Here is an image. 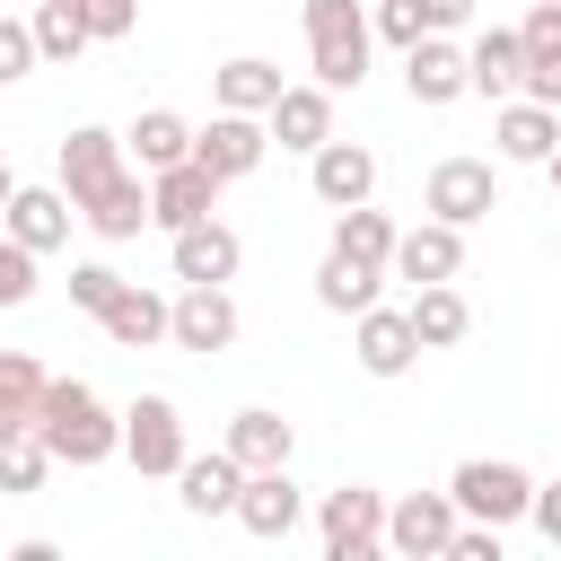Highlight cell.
I'll return each mask as SVG.
<instances>
[{"mask_svg":"<svg viewBox=\"0 0 561 561\" xmlns=\"http://www.w3.org/2000/svg\"><path fill=\"white\" fill-rule=\"evenodd\" d=\"M35 438L53 465H105V456H123V412H105V394L88 377H44Z\"/></svg>","mask_w":561,"mask_h":561,"instance_id":"cell-1","label":"cell"},{"mask_svg":"<svg viewBox=\"0 0 561 561\" xmlns=\"http://www.w3.org/2000/svg\"><path fill=\"white\" fill-rule=\"evenodd\" d=\"M307 18V70H316V88H359L368 79V53H377V26H368V9L359 0H307L298 9Z\"/></svg>","mask_w":561,"mask_h":561,"instance_id":"cell-2","label":"cell"},{"mask_svg":"<svg viewBox=\"0 0 561 561\" xmlns=\"http://www.w3.org/2000/svg\"><path fill=\"white\" fill-rule=\"evenodd\" d=\"M447 500H456V517H482V526H517L526 517V500H535V473L526 465H508V456H465L456 473H447Z\"/></svg>","mask_w":561,"mask_h":561,"instance_id":"cell-3","label":"cell"},{"mask_svg":"<svg viewBox=\"0 0 561 561\" xmlns=\"http://www.w3.org/2000/svg\"><path fill=\"white\" fill-rule=\"evenodd\" d=\"M316 543H324V561H377L386 552V491H368V482L324 491L316 500Z\"/></svg>","mask_w":561,"mask_h":561,"instance_id":"cell-4","label":"cell"},{"mask_svg":"<svg viewBox=\"0 0 561 561\" xmlns=\"http://www.w3.org/2000/svg\"><path fill=\"white\" fill-rule=\"evenodd\" d=\"M123 456H131L149 482H175V465L193 456V447H184L175 394H131V403H123Z\"/></svg>","mask_w":561,"mask_h":561,"instance_id":"cell-5","label":"cell"},{"mask_svg":"<svg viewBox=\"0 0 561 561\" xmlns=\"http://www.w3.org/2000/svg\"><path fill=\"white\" fill-rule=\"evenodd\" d=\"M421 210L447 219V228L491 219V210H500V175H491V158H438V167L421 175Z\"/></svg>","mask_w":561,"mask_h":561,"instance_id":"cell-6","label":"cell"},{"mask_svg":"<svg viewBox=\"0 0 561 561\" xmlns=\"http://www.w3.org/2000/svg\"><path fill=\"white\" fill-rule=\"evenodd\" d=\"M167 342H175V351H228V342H237V298H228V280H184V289L167 298Z\"/></svg>","mask_w":561,"mask_h":561,"instance_id":"cell-7","label":"cell"},{"mask_svg":"<svg viewBox=\"0 0 561 561\" xmlns=\"http://www.w3.org/2000/svg\"><path fill=\"white\" fill-rule=\"evenodd\" d=\"M307 184H316V202H324V210L377 202V149L333 131V140H316V149H307Z\"/></svg>","mask_w":561,"mask_h":561,"instance_id":"cell-8","label":"cell"},{"mask_svg":"<svg viewBox=\"0 0 561 561\" xmlns=\"http://www.w3.org/2000/svg\"><path fill=\"white\" fill-rule=\"evenodd\" d=\"M447 535H456V500H447V491H403V500H386V552H403V561H447Z\"/></svg>","mask_w":561,"mask_h":561,"instance_id":"cell-9","label":"cell"},{"mask_svg":"<svg viewBox=\"0 0 561 561\" xmlns=\"http://www.w3.org/2000/svg\"><path fill=\"white\" fill-rule=\"evenodd\" d=\"M263 149H272V131H263V114H210L202 131H193V158L219 175V184H237V175H254L263 167Z\"/></svg>","mask_w":561,"mask_h":561,"instance_id":"cell-10","label":"cell"},{"mask_svg":"<svg viewBox=\"0 0 561 561\" xmlns=\"http://www.w3.org/2000/svg\"><path fill=\"white\" fill-rule=\"evenodd\" d=\"M219 210V175L202 167V158H175V167H158L149 175V228H193V219H210Z\"/></svg>","mask_w":561,"mask_h":561,"instance_id":"cell-11","label":"cell"},{"mask_svg":"<svg viewBox=\"0 0 561 561\" xmlns=\"http://www.w3.org/2000/svg\"><path fill=\"white\" fill-rule=\"evenodd\" d=\"M70 219H79V202H70L61 184H18L9 210H0V228H9L26 254H61V245H70Z\"/></svg>","mask_w":561,"mask_h":561,"instance_id":"cell-12","label":"cell"},{"mask_svg":"<svg viewBox=\"0 0 561 561\" xmlns=\"http://www.w3.org/2000/svg\"><path fill=\"white\" fill-rule=\"evenodd\" d=\"M245 535H263V543H280L298 517H307V491L289 482V465H263V473H245L237 482V508H228Z\"/></svg>","mask_w":561,"mask_h":561,"instance_id":"cell-13","label":"cell"},{"mask_svg":"<svg viewBox=\"0 0 561 561\" xmlns=\"http://www.w3.org/2000/svg\"><path fill=\"white\" fill-rule=\"evenodd\" d=\"M386 272L394 280H456L465 272V228H447V219H421V228H394V254H386Z\"/></svg>","mask_w":561,"mask_h":561,"instance_id":"cell-14","label":"cell"},{"mask_svg":"<svg viewBox=\"0 0 561 561\" xmlns=\"http://www.w3.org/2000/svg\"><path fill=\"white\" fill-rule=\"evenodd\" d=\"M491 140H500V158H508V167H543V158H552V140H561V105L500 96V114H491Z\"/></svg>","mask_w":561,"mask_h":561,"instance_id":"cell-15","label":"cell"},{"mask_svg":"<svg viewBox=\"0 0 561 561\" xmlns=\"http://www.w3.org/2000/svg\"><path fill=\"white\" fill-rule=\"evenodd\" d=\"M465 88L491 96V105L526 88V44H517V26H482V35L465 44Z\"/></svg>","mask_w":561,"mask_h":561,"instance_id":"cell-16","label":"cell"},{"mask_svg":"<svg viewBox=\"0 0 561 561\" xmlns=\"http://www.w3.org/2000/svg\"><path fill=\"white\" fill-rule=\"evenodd\" d=\"M131 158H123V131H105V123H70V140H61V193L70 202H88L105 175H123Z\"/></svg>","mask_w":561,"mask_h":561,"instance_id":"cell-17","label":"cell"},{"mask_svg":"<svg viewBox=\"0 0 561 561\" xmlns=\"http://www.w3.org/2000/svg\"><path fill=\"white\" fill-rule=\"evenodd\" d=\"M79 219L105 237V245H123V237H140L149 228V175L140 167H123V175H105L88 202H79Z\"/></svg>","mask_w":561,"mask_h":561,"instance_id":"cell-18","label":"cell"},{"mask_svg":"<svg viewBox=\"0 0 561 561\" xmlns=\"http://www.w3.org/2000/svg\"><path fill=\"white\" fill-rule=\"evenodd\" d=\"M167 263H175V280H237L245 245H237V228L193 219V228H175V237H167Z\"/></svg>","mask_w":561,"mask_h":561,"instance_id":"cell-19","label":"cell"},{"mask_svg":"<svg viewBox=\"0 0 561 561\" xmlns=\"http://www.w3.org/2000/svg\"><path fill=\"white\" fill-rule=\"evenodd\" d=\"M351 324H359V333H351V351H359V368H368V377H403V368L421 359V342H412V316H403V307H359Z\"/></svg>","mask_w":561,"mask_h":561,"instance_id":"cell-20","label":"cell"},{"mask_svg":"<svg viewBox=\"0 0 561 561\" xmlns=\"http://www.w3.org/2000/svg\"><path fill=\"white\" fill-rule=\"evenodd\" d=\"M517 44H526V88H517V96L561 105V0H535V9L517 18Z\"/></svg>","mask_w":561,"mask_h":561,"instance_id":"cell-21","label":"cell"},{"mask_svg":"<svg viewBox=\"0 0 561 561\" xmlns=\"http://www.w3.org/2000/svg\"><path fill=\"white\" fill-rule=\"evenodd\" d=\"M403 88H412V105H456L465 96V44H447V35L403 44Z\"/></svg>","mask_w":561,"mask_h":561,"instance_id":"cell-22","label":"cell"},{"mask_svg":"<svg viewBox=\"0 0 561 561\" xmlns=\"http://www.w3.org/2000/svg\"><path fill=\"white\" fill-rule=\"evenodd\" d=\"M263 131H272L280 149H298V158H307L316 140H333V88H316V79H307V88H280V96H272V114H263Z\"/></svg>","mask_w":561,"mask_h":561,"instance_id":"cell-23","label":"cell"},{"mask_svg":"<svg viewBox=\"0 0 561 561\" xmlns=\"http://www.w3.org/2000/svg\"><path fill=\"white\" fill-rule=\"evenodd\" d=\"M403 316H412V342H421V351H456V342L473 333V307H465L456 280H421Z\"/></svg>","mask_w":561,"mask_h":561,"instance_id":"cell-24","label":"cell"},{"mask_svg":"<svg viewBox=\"0 0 561 561\" xmlns=\"http://www.w3.org/2000/svg\"><path fill=\"white\" fill-rule=\"evenodd\" d=\"M237 482H245V465H237L228 447H210V456H184V465H175V500H184L193 517H228V508H237Z\"/></svg>","mask_w":561,"mask_h":561,"instance_id":"cell-25","label":"cell"},{"mask_svg":"<svg viewBox=\"0 0 561 561\" xmlns=\"http://www.w3.org/2000/svg\"><path fill=\"white\" fill-rule=\"evenodd\" d=\"M123 158H131L140 175H158V167L193 158V123H184L175 105H149V114H131V131H123Z\"/></svg>","mask_w":561,"mask_h":561,"instance_id":"cell-26","label":"cell"},{"mask_svg":"<svg viewBox=\"0 0 561 561\" xmlns=\"http://www.w3.org/2000/svg\"><path fill=\"white\" fill-rule=\"evenodd\" d=\"M219 447H228V456H237L245 473H263V465H289V447H298V430H289V421H280L272 403H245V412L228 421V438H219Z\"/></svg>","mask_w":561,"mask_h":561,"instance_id":"cell-27","label":"cell"},{"mask_svg":"<svg viewBox=\"0 0 561 561\" xmlns=\"http://www.w3.org/2000/svg\"><path fill=\"white\" fill-rule=\"evenodd\" d=\"M280 88H289V79H280V61H263V53H237V61L210 70V96H219L228 114H272Z\"/></svg>","mask_w":561,"mask_h":561,"instance_id":"cell-28","label":"cell"},{"mask_svg":"<svg viewBox=\"0 0 561 561\" xmlns=\"http://www.w3.org/2000/svg\"><path fill=\"white\" fill-rule=\"evenodd\" d=\"M377 280H386V263H359V254H333V245H324V263H316V307L359 316V307H377Z\"/></svg>","mask_w":561,"mask_h":561,"instance_id":"cell-29","label":"cell"},{"mask_svg":"<svg viewBox=\"0 0 561 561\" xmlns=\"http://www.w3.org/2000/svg\"><path fill=\"white\" fill-rule=\"evenodd\" d=\"M96 324H105L123 351H158V342H167V298H158V289H140V280H123V289H114V307H105Z\"/></svg>","mask_w":561,"mask_h":561,"instance_id":"cell-30","label":"cell"},{"mask_svg":"<svg viewBox=\"0 0 561 561\" xmlns=\"http://www.w3.org/2000/svg\"><path fill=\"white\" fill-rule=\"evenodd\" d=\"M26 35H35V61H79V53L96 44V35H88V18H79V0H35Z\"/></svg>","mask_w":561,"mask_h":561,"instance_id":"cell-31","label":"cell"},{"mask_svg":"<svg viewBox=\"0 0 561 561\" xmlns=\"http://www.w3.org/2000/svg\"><path fill=\"white\" fill-rule=\"evenodd\" d=\"M35 394H44V359L35 351H0V438L35 430Z\"/></svg>","mask_w":561,"mask_h":561,"instance_id":"cell-32","label":"cell"},{"mask_svg":"<svg viewBox=\"0 0 561 561\" xmlns=\"http://www.w3.org/2000/svg\"><path fill=\"white\" fill-rule=\"evenodd\" d=\"M333 254L386 263V254H394V219H386L377 202H351V210H333Z\"/></svg>","mask_w":561,"mask_h":561,"instance_id":"cell-33","label":"cell"},{"mask_svg":"<svg viewBox=\"0 0 561 561\" xmlns=\"http://www.w3.org/2000/svg\"><path fill=\"white\" fill-rule=\"evenodd\" d=\"M44 473H53V456H44V438H35V430L0 438V500H26V491H44Z\"/></svg>","mask_w":561,"mask_h":561,"instance_id":"cell-34","label":"cell"},{"mask_svg":"<svg viewBox=\"0 0 561 561\" xmlns=\"http://www.w3.org/2000/svg\"><path fill=\"white\" fill-rule=\"evenodd\" d=\"M35 263H44V254H26V245L0 228V307H26V298H35Z\"/></svg>","mask_w":561,"mask_h":561,"instance_id":"cell-35","label":"cell"},{"mask_svg":"<svg viewBox=\"0 0 561 561\" xmlns=\"http://www.w3.org/2000/svg\"><path fill=\"white\" fill-rule=\"evenodd\" d=\"M114 289H123V272H114V263H70V307L105 316V307H114Z\"/></svg>","mask_w":561,"mask_h":561,"instance_id":"cell-36","label":"cell"},{"mask_svg":"<svg viewBox=\"0 0 561 561\" xmlns=\"http://www.w3.org/2000/svg\"><path fill=\"white\" fill-rule=\"evenodd\" d=\"M79 18H88L96 44H123V35L140 26V0H79Z\"/></svg>","mask_w":561,"mask_h":561,"instance_id":"cell-37","label":"cell"},{"mask_svg":"<svg viewBox=\"0 0 561 561\" xmlns=\"http://www.w3.org/2000/svg\"><path fill=\"white\" fill-rule=\"evenodd\" d=\"M368 26H377L386 44H421V35H430V26H421V0H377Z\"/></svg>","mask_w":561,"mask_h":561,"instance_id":"cell-38","label":"cell"},{"mask_svg":"<svg viewBox=\"0 0 561 561\" xmlns=\"http://www.w3.org/2000/svg\"><path fill=\"white\" fill-rule=\"evenodd\" d=\"M35 70V35H26V18H0V88H18Z\"/></svg>","mask_w":561,"mask_h":561,"instance_id":"cell-39","label":"cell"},{"mask_svg":"<svg viewBox=\"0 0 561 561\" xmlns=\"http://www.w3.org/2000/svg\"><path fill=\"white\" fill-rule=\"evenodd\" d=\"M526 517H535V535L561 552V482H535V500H526Z\"/></svg>","mask_w":561,"mask_h":561,"instance_id":"cell-40","label":"cell"},{"mask_svg":"<svg viewBox=\"0 0 561 561\" xmlns=\"http://www.w3.org/2000/svg\"><path fill=\"white\" fill-rule=\"evenodd\" d=\"M465 18H473V0H421V26H430V35H456Z\"/></svg>","mask_w":561,"mask_h":561,"instance_id":"cell-41","label":"cell"},{"mask_svg":"<svg viewBox=\"0 0 561 561\" xmlns=\"http://www.w3.org/2000/svg\"><path fill=\"white\" fill-rule=\"evenodd\" d=\"M9 193H18V167H9V158H0V210H9Z\"/></svg>","mask_w":561,"mask_h":561,"instance_id":"cell-42","label":"cell"},{"mask_svg":"<svg viewBox=\"0 0 561 561\" xmlns=\"http://www.w3.org/2000/svg\"><path fill=\"white\" fill-rule=\"evenodd\" d=\"M543 167H552V193H561V140H552V158H543Z\"/></svg>","mask_w":561,"mask_h":561,"instance_id":"cell-43","label":"cell"}]
</instances>
